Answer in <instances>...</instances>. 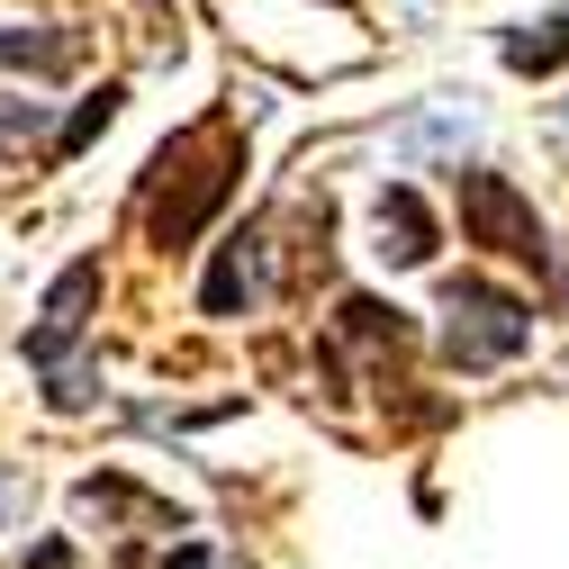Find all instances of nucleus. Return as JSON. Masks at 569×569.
<instances>
[{"mask_svg":"<svg viewBox=\"0 0 569 569\" xmlns=\"http://www.w3.org/2000/svg\"><path fill=\"white\" fill-rule=\"evenodd\" d=\"M82 507H100V516H136V525H172V533H181V516L163 507V497H136L127 479H82Z\"/></svg>","mask_w":569,"mask_h":569,"instance_id":"obj_10","label":"nucleus"},{"mask_svg":"<svg viewBox=\"0 0 569 569\" xmlns=\"http://www.w3.org/2000/svg\"><path fill=\"white\" fill-rule=\"evenodd\" d=\"M525 343H533V299L497 290L488 271L443 280V362L452 371H507Z\"/></svg>","mask_w":569,"mask_h":569,"instance_id":"obj_2","label":"nucleus"},{"mask_svg":"<svg viewBox=\"0 0 569 569\" xmlns=\"http://www.w3.org/2000/svg\"><path fill=\"white\" fill-rule=\"evenodd\" d=\"M435 244H443L435 208H425L407 181H389V190L371 199V253H380L389 271H425V262H435Z\"/></svg>","mask_w":569,"mask_h":569,"instance_id":"obj_5","label":"nucleus"},{"mask_svg":"<svg viewBox=\"0 0 569 569\" xmlns=\"http://www.w3.org/2000/svg\"><path fill=\"white\" fill-rule=\"evenodd\" d=\"M335 10H343V0H335Z\"/></svg>","mask_w":569,"mask_h":569,"instance_id":"obj_13","label":"nucleus"},{"mask_svg":"<svg viewBox=\"0 0 569 569\" xmlns=\"http://www.w3.org/2000/svg\"><path fill=\"white\" fill-rule=\"evenodd\" d=\"M236 172H244L236 118H199V127L163 136L154 163H146V236H154L163 253H181V244L236 199Z\"/></svg>","mask_w":569,"mask_h":569,"instance_id":"obj_1","label":"nucleus"},{"mask_svg":"<svg viewBox=\"0 0 569 569\" xmlns=\"http://www.w3.org/2000/svg\"><path fill=\"white\" fill-rule=\"evenodd\" d=\"M262 227H236L227 244H218V262H208V280H199V308L208 317H244L253 299H262Z\"/></svg>","mask_w":569,"mask_h":569,"instance_id":"obj_6","label":"nucleus"},{"mask_svg":"<svg viewBox=\"0 0 569 569\" xmlns=\"http://www.w3.org/2000/svg\"><path fill=\"white\" fill-rule=\"evenodd\" d=\"M154 569H218V551H208V542H172Z\"/></svg>","mask_w":569,"mask_h":569,"instance_id":"obj_11","label":"nucleus"},{"mask_svg":"<svg viewBox=\"0 0 569 569\" xmlns=\"http://www.w3.org/2000/svg\"><path fill=\"white\" fill-rule=\"evenodd\" d=\"M10 507H19V479H10V470H0V516H10Z\"/></svg>","mask_w":569,"mask_h":569,"instance_id":"obj_12","label":"nucleus"},{"mask_svg":"<svg viewBox=\"0 0 569 569\" xmlns=\"http://www.w3.org/2000/svg\"><path fill=\"white\" fill-rule=\"evenodd\" d=\"M452 208H461V244H479L497 262H525V271H551V236L507 172H488V163L452 172Z\"/></svg>","mask_w":569,"mask_h":569,"instance_id":"obj_3","label":"nucleus"},{"mask_svg":"<svg viewBox=\"0 0 569 569\" xmlns=\"http://www.w3.org/2000/svg\"><path fill=\"white\" fill-rule=\"evenodd\" d=\"M118 109H127V91H118V82H100V91H91V100H82L73 118H63V127H54V146H46V163H73V154L91 146V136H100V127H109Z\"/></svg>","mask_w":569,"mask_h":569,"instance_id":"obj_9","label":"nucleus"},{"mask_svg":"<svg viewBox=\"0 0 569 569\" xmlns=\"http://www.w3.org/2000/svg\"><path fill=\"white\" fill-rule=\"evenodd\" d=\"M497 54H507V73H560L569 63V10H551V19H533V28H507L497 37Z\"/></svg>","mask_w":569,"mask_h":569,"instance_id":"obj_8","label":"nucleus"},{"mask_svg":"<svg viewBox=\"0 0 569 569\" xmlns=\"http://www.w3.org/2000/svg\"><path fill=\"white\" fill-rule=\"evenodd\" d=\"M82 63V37L73 28H0V73H46L63 82Z\"/></svg>","mask_w":569,"mask_h":569,"instance_id":"obj_7","label":"nucleus"},{"mask_svg":"<svg viewBox=\"0 0 569 569\" xmlns=\"http://www.w3.org/2000/svg\"><path fill=\"white\" fill-rule=\"evenodd\" d=\"M100 290H109L100 253H82V262H63V271H54V290L37 299V326H28V362H37V371L73 362V343L91 335V308H100Z\"/></svg>","mask_w":569,"mask_h":569,"instance_id":"obj_4","label":"nucleus"}]
</instances>
